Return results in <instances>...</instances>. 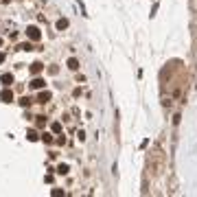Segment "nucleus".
<instances>
[{"mask_svg":"<svg viewBox=\"0 0 197 197\" xmlns=\"http://www.w3.org/2000/svg\"><path fill=\"white\" fill-rule=\"evenodd\" d=\"M51 195H53V197H61V195H66V193H64L61 188H53V193H51Z\"/></svg>","mask_w":197,"mask_h":197,"instance_id":"obj_17","label":"nucleus"},{"mask_svg":"<svg viewBox=\"0 0 197 197\" xmlns=\"http://www.w3.org/2000/svg\"><path fill=\"white\" fill-rule=\"evenodd\" d=\"M29 88H31V90H44V88H46V79H42V77L35 75V79L29 83Z\"/></svg>","mask_w":197,"mask_h":197,"instance_id":"obj_4","label":"nucleus"},{"mask_svg":"<svg viewBox=\"0 0 197 197\" xmlns=\"http://www.w3.org/2000/svg\"><path fill=\"white\" fill-rule=\"evenodd\" d=\"M48 72H51V75H57L59 68H57V66H48Z\"/></svg>","mask_w":197,"mask_h":197,"instance_id":"obj_19","label":"nucleus"},{"mask_svg":"<svg viewBox=\"0 0 197 197\" xmlns=\"http://www.w3.org/2000/svg\"><path fill=\"white\" fill-rule=\"evenodd\" d=\"M42 70H44V64H42V61H33V64L29 66V72H31V75H40Z\"/></svg>","mask_w":197,"mask_h":197,"instance_id":"obj_8","label":"nucleus"},{"mask_svg":"<svg viewBox=\"0 0 197 197\" xmlns=\"http://www.w3.org/2000/svg\"><path fill=\"white\" fill-rule=\"evenodd\" d=\"M77 83H86V75H77Z\"/></svg>","mask_w":197,"mask_h":197,"instance_id":"obj_21","label":"nucleus"},{"mask_svg":"<svg viewBox=\"0 0 197 197\" xmlns=\"http://www.w3.org/2000/svg\"><path fill=\"white\" fill-rule=\"evenodd\" d=\"M27 37H29L31 42H40V40H42V31H40V27H35V24L27 27Z\"/></svg>","mask_w":197,"mask_h":197,"instance_id":"obj_2","label":"nucleus"},{"mask_svg":"<svg viewBox=\"0 0 197 197\" xmlns=\"http://www.w3.org/2000/svg\"><path fill=\"white\" fill-rule=\"evenodd\" d=\"M66 66H68V70H72V72H77V70L81 68V64H79V59H77V57H70V59L66 61Z\"/></svg>","mask_w":197,"mask_h":197,"instance_id":"obj_7","label":"nucleus"},{"mask_svg":"<svg viewBox=\"0 0 197 197\" xmlns=\"http://www.w3.org/2000/svg\"><path fill=\"white\" fill-rule=\"evenodd\" d=\"M40 140H42V142H46V145H53V142H55V138H53L51 134H48V132L40 134Z\"/></svg>","mask_w":197,"mask_h":197,"instance_id":"obj_10","label":"nucleus"},{"mask_svg":"<svg viewBox=\"0 0 197 197\" xmlns=\"http://www.w3.org/2000/svg\"><path fill=\"white\" fill-rule=\"evenodd\" d=\"M0 83H2L5 88H11V83H13V75H11V72H5V75L0 77Z\"/></svg>","mask_w":197,"mask_h":197,"instance_id":"obj_9","label":"nucleus"},{"mask_svg":"<svg viewBox=\"0 0 197 197\" xmlns=\"http://www.w3.org/2000/svg\"><path fill=\"white\" fill-rule=\"evenodd\" d=\"M57 145H66V136H59L57 138Z\"/></svg>","mask_w":197,"mask_h":197,"instance_id":"obj_22","label":"nucleus"},{"mask_svg":"<svg viewBox=\"0 0 197 197\" xmlns=\"http://www.w3.org/2000/svg\"><path fill=\"white\" fill-rule=\"evenodd\" d=\"M27 138H29L31 142H35V140H40V134H37L35 129H29V132H27Z\"/></svg>","mask_w":197,"mask_h":197,"instance_id":"obj_13","label":"nucleus"},{"mask_svg":"<svg viewBox=\"0 0 197 197\" xmlns=\"http://www.w3.org/2000/svg\"><path fill=\"white\" fill-rule=\"evenodd\" d=\"M55 29H57V31L68 29V20H66V18H59V20H57V24H55Z\"/></svg>","mask_w":197,"mask_h":197,"instance_id":"obj_11","label":"nucleus"},{"mask_svg":"<svg viewBox=\"0 0 197 197\" xmlns=\"http://www.w3.org/2000/svg\"><path fill=\"white\" fill-rule=\"evenodd\" d=\"M0 44H2V37H0Z\"/></svg>","mask_w":197,"mask_h":197,"instance_id":"obj_24","label":"nucleus"},{"mask_svg":"<svg viewBox=\"0 0 197 197\" xmlns=\"http://www.w3.org/2000/svg\"><path fill=\"white\" fill-rule=\"evenodd\" d=\"M0 101H2V103H13V101H15L13 90H11V88H5L2 92H0Z\"/></svg>","mask_w":197,"mask_h":197,"instance_id":"obj_3","label":"nucleus"},{"mask_svg":"<svg viewBox=\"0 0 197 197\" xmlns=\"http://www.w3.org/2000/svg\"><path fill=\"white\" fill-rule=\"evenodd\" d=\"M51 129H53L55 134H61V123H57V120H55L53 125H51Z\"/></svg>","mask_w":197,"mask_h":197,"instance_id":"obj_16","label":"nucleus"},{"mask_svg":"<svg viewBox=\"0 0 197 197\" xmlns=\"http://www.w3.org/2000/svg\"><path fill=\"white\" fill-rule=\"evenodd\" d=\"M77 138L83 142V140H86V132H83V129H79V132H77Z\"/></svg>","mask_w":197,"mask_h":197,"instance_id":"obj_18","label":"nucleus"},{"mask_svg":"<svg viewBox=\"0 0 197 197\" xmlns=\"http://www.w3.org/2000/svg\"><path fill=\"white\" fill-rule=\"evenodd\" d=\"M5 61V53H0V64H2Z\"/></svg>","mask_w":197,"mask_h":197,"instance_id":"obj_23","label":"nucleus"},{"mask_svg":"<svg viewBox=\"0 0 197 197\" xmlns=\"http://www.w3.org/2000/svg\"><path fill=\"white\" fill-rule=\"evenodd\" d=\"M72 96H75V98L81 96V88H75V90H72Z\"/></svg>","mask_w":197,"mask_h":197,"instance_id":"obj_20","label":"nucleus"},{"mask_svg":"<svg viewBox=\"0 0 197 197\" xmlns=\"http://www.w3.org/2000/svg\"><path fill=\"white\" fill-rule=\"evenodd\" d=\"M18 103H20L22 107H31V103H33V98H31V96H22V98H20Z\"/></svg>","mask_w":197,"mask_h":197,"instance_id":"obj_12","label":"nucleus"},{"mask_svg":"<svg viewBox=\"0 0 197 197\" xmlns=\"http://www.w3.org/2000/svg\"><path fill=\"white\" fill-rule=\"evenodd\" d=\"M51 98H53V94H51V92H48V90H42V92L37 94V103H42V105H46L48 101H51Z\"/></svg>","mask_w":197,"mask_h":197,"instance_id":"obj_5","label":"nucleus"},{"mask_svg":"<svg viewBox=\"0 0 197 197\" xmlns=\"http://www.w3.org/2000/svg\"><path fill=\"white\" fill-rule=\"evenodd\" d=\"M147 169H149L151 178H160L166 169V153L160 145H156V149L149 153V162H147Z\"/></svg>","mask_w":197,"mask_h":197,"instance_id":"obj_1","label":"nucleus"},{"mask_svg":"<svg viewBox=\"0 0 197 197\" xmlns=\"http://www.w3.org/2000/svg\"><path fill=\"white\" fill-rule=\"evenodd\" d=\"M68 171H70V166H68V164H59V166L55 169V173H59V175H66Z\"/></svg>","mask_w":197,"mask_h":197,"instance_id":"obj_14","label":"nucleus"},{"mask_svg":"<svg viewBox=\"0 0 197 197\" xmlns=\"http://www.w3.org/2000/svg\"><path fill=\"white\" fill-rule=\"evenodd\" d=\"M15 51H24V53H29V51H37V48L33 46V42L29 40V42H24V44H18L15 46Z\"/></svg>","mask_w":197,"mask_h":197,"instance_id":"obj_6","label":"nucleus"},{"mask_svg":"<svg viewBox=\"0 0 197 197\" xmlns=\"http://www.w3.org/2000/svg\"><path fill=\"white\" fill-rule=\"evenodd\" d=\"M35 123H37V127H44L46 125V116H35Z\"/></svg>","mask_w":197,"mask_h":197,"instance_id":"obj_15","label":"nucleus"}]
</instances>
